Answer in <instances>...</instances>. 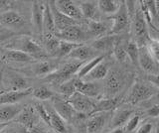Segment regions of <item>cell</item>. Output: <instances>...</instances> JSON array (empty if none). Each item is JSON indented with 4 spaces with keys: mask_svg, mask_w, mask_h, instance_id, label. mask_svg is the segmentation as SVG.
<instances>
[{
    "mask_svg": "<svg viewBox=\"0 0 159 133\" xmlns=\"http://www.w3.org/2000/svg\"><path fill=\"white\" fill-rule=\"evenodd\" d=\"M132 32L133 36L135 38V42L138 47H147L148 43L150 42L151 39L149 38L145 16L141 9H137L134 13L133 20H132Z\"/></svg>",
    "mask_w": 159,
    "mask_h": 133,
    "instance_id": "cell-1",
    "label": "cell"
},
{
    "mask_svg": "<svg viewBox=\"0 0 159 133\" xmlns=\"http://www.w3.org/2000/svg\"><path fill=\"white\" fill-rule=\"evenodd\" d=\"M7 47L8 49L22 51L28 54V55L32 56L33 58L36 57L42 58L46 56V53H45L44 49L36 41H34L33 39L26 36L15 39L12 42H10V45H8Z\"/></svg>",
    "mask_w": 159,
    "mask_h": 133,
    "instance_id": "cell-2",
    "label": "cell"
},
{
    "mask_svg": "<svg viewBox=\"0 0 159 133\" xmlns=\"http://www.w3.org/2000/svg\"><path fill=\"white\" fill-rule=\"evenodd\" d=\"M154 88L143 82H136L133 83L130 88L126 101L130 104H138V103L148 100L149 98L155 95Z\"/></svg>",
    "mask_w": 159,
    "mask_h": 133,
    "instance_id": "cell-3",
    "label": "cell"
},
{
    "mask_svg": "<svg viewBox=\"0 0 159 133\" xmlns=\"http://www.w3.org/2000/svg\"><path fill=\"white\" fill-rule=\"evenodd\" d=\"M124 85L123 76L117 71H111L106 78L103 86V91L108 97H114V95L122 90Z\"/></svg>",
    "mask_w": 159,
    "mask_h": 133,
    "instance_id": "cell-4",
    "label": "cell"
},
{
    "mask_svg": "<svg viewBox=\"0 0 159 133\" xmlns=\"http://www.w3.org/2000/svg\"><path fill=\"white\" fill-rule=\"evenodd\" d=\"M138 65L148 75H159V63L151 56L147 47L139 48Z\"/></svg>",
    "mask_w": 159,
    "mask_h": 133,
    "instance_id": "cell-5",
    "label": "cell"
},
{
    "mask_svg": "<svg viewBox=\"0 0 159 133\" xmlns=\"http://www.w3.org/2000/svg\"><path fill=\"white\" fill-rule=\"evenodd\" d=\"M68 101L76 110V112L84 113H84L91 114L94 107V101L93 100V98H89V96L82 95L78 91L75 92L71 97H69Z\"/></svg>",
    "mask_w": 159,
    "mask_h": 133,
    "instance_id": "cell-6",
    "label": "cell"
},
{
    "mask_svg": "<svg viewBox=\"0 0 159 133\" xmlns=\"http://www.w3.org/2000/svg\"><path fill=\"white\" fill-rule=\"evenodd\" d=\"M55 36L62 41H67L75 44H81L87 39V33L80 26L74 25L65 29L63 31L56 32Z\"/></svg>",
    "mask_w": 159,
    "mask_h": 133,
    "instance_id": "cell-7",
    "label": "cell"
},
{
    "mask_svg": "<svg viewBox=\"0 0 159 133\" xmlns=\"http://www.w3.org/2000/svg\"><path fill=\"white\" fill-rule=\"evenodd\" d=\"M113 24L111 26V32L118 34L126 31L129 27V12L126 4H121L119 10L112 15Z\"/></svg>",
    "mask_w": 159,
    "mask_h": 133,
    "instance_id": "cell-8",
    "label": "cell"
},
{
    "mask_svg": "<svg viewBox=\"0 0 159 133\" xmlns=\"http://www.w3.org/2000/svg\"><path fill=\"white\" fill-rule=\"evenodd\" d=\"M53 107L57 111L58 114L61 116L65 121H72L76 116V110L70 104L67 98L54 96L53 98Z\"/></svg>",
    "mask_w": 159,
    "mask_h": 133,
    "instance_id": "cell-9",
    "label": "cell"
},
{
    "mask_svg": "<svg viewBox=\"0 0 159 133\" xmlns=\"http://www.w3.org/2000/svg\"><path fill=\"white\" fill-rule=\"evenodd\" d=\"M39 119H40V117L38 115L37 111L35 110L34 106H27V107H24L21 110V112L19 113L18 116L16 117V119H15V122L23 125L24 127H26L28 130H30L31 128L37 126L39 124Z\"/></svg>",
    "mask_w": 159,
    "mask_h": 133,
    "instance_id": "cell-10",
    "label": "cell"
},
{
    "mask_svg": "<svg viewBox=\"0 0 159 133\" xmlns=\"http://www.w3.org/2000/svg\"><path fill=\"white\" fill-rule=\"evenodd\" d=\"M75 86L78 92L89 96V98L98 97L102 91V86L97 82H84L81 78H75Z\"/></svg>",
    "mask_w": 159,
    "mask_h": 133,
    "instance_id": "cell-11",
    "label": "cell"
},
{
    "mask_svg": "<svg viewBox=\"0 0 159 133\" xmlns=\"http://www.w3.org/2000/svg\"><path fill=\"white\" fill-rule=\"evenodd\" d=\"M50 4V8H51V11L54 17V21H55V26H56V32L59 31H63L65 29H67L71 26L77 25V21L74 20V19L70 18L66 16L65 14H63L59 9L55 5V1H49Z\"/></svg>",
    "mask_w": 159,
    "mask_h": 133,
    "instance_id": "cell-12",
    "label": "cell"
},
{
    "mask_svg": "<svg viewBox=\"0 0 159 133\" xmlns=\"http://www.w3.org/2000/svg\"><path fill=\"white\" fill-rule=\"evenodd\" d=\"M111 112H101L91 114L87 122L88 133H98L103 129V127L108 122Z\"/></svg>",
    "mask_w": 159,
    "mask_h": 133,
    "instance_id": "cell-13",
    "label": "cell"
},
{
    "mask_svg": "<svg viewBox=\"0 0 159 133\" xmlns=\"http://www.w3.org/2000/svg\"><path fill=\"white\" fill-rule=\"evenodd\" d=\"M55 5L66 16L74 19V20H81L83 18V14L81 12L79 5L70 0H58L55 1Z\"/></svg>",
    "mask_w": 159,
    "mask_h": 133,
    "instance_id": "cell-14",
    "label": "cell"
},
{
    "mask_svg": "<svg viewBox=\"0 0 159 133\" xmlns=\"http://www.w3.org/2000/svg\"><path fill=\"white\" fill-rule=\"evenodd\" d=\"M119 42L116 35H106L103 37L98 38L92 44V48L98 53H107L109 51H113L114 47Z\"/></svg>",
    "mask_w": 159,
    "mask_h": 133,
    "instance_id": "cell-15",
    "label": "cell"
},
{
    "mask_svg": "<svg viewBox=\"0 0 159 133\" xmlns=\"http://www.w3.org/2000/svg\"><path fill=\"white\" fill-rule=\"evenodd\" d=\"M45 2L34 1L32 5V23L35 31L38 34H43V20H44Z\"/></svg>",
    "mask_w": 159,
    "mask_h": 133,
    "instance_id": "cell-16",
    "label": "cell"
},
{
    "mask_svg": "<svg viewBox=\"0 0 159 133\" xmlns=\"http://www.w3.org/2000/svg\"><path fill=\"white\" fill-rule=\"evenodd\" d=\"M98 57V52L94 51L92 47H89L86 45H80L77 47L75 50L70 54L69 58L74 59L75 61H79V62H89Z\"/></svg>",
    "mask_w": 159,
    "mask_h": 133,
    "instance_id": "cell-17",
    "label": "cell"
},
{
    "mask_svg": "<svg viewBox=\"0 0 159 133\" xmlns=\"http://www.w3.org/2000/svg\"><path fill=\"white\" fill-rule=\"evenodd\" d=\"M31 93H33V90L31 87L22 91H6L0 95V105L15 104L16 102L23 100L24 97L28 96Z\"/></svg>",
    "mask_w": 159,
    "mask_h": 133,
    "instance_id": "cell-18",
    "label": "cell"
},
{
    "mask_svg": "<svg viewBox=\"0 0 159 133\" xmlns=\"http://www.w3.org/2000/svg\"><path fill=\"white\" fill-rule=\"evenodd\" d=\"M109 73V65L104 61L99 63L98 65L89 72L88 75L83 78L84 82H98L106 78Z\"/></svg>",
    "mask_w": 159,
    "mask_h": 133,
    "instance_id": "cell-19",
    "label": "cell"
},
{
    "mask_svg": "<svg viewBox=\"0 0 159 133\" xmlns=\"http://www.w3.org/2000/svg\"><path fill=\"white\" fill-rule=\"evenodd\" d=\"M48 113L50 115V122H51V127L57 133H67V125L66 121L60 116L57 111L55 110L53 105H46Z\"/></svg>",
    "mask_w": 159,
    "mask_h": 133,
    "instance_id": "cell-20",
    "label": "cell"
},
{
    "mask_svg": "<svg viewBox=\"0 0 159 133\" xmlns=\"http://www.w3.org/2000/svg\"><path fill=\"white\" fill-rule=\"evenodd\" d=\"M25 23V18L20 15L16 11H5L2 14H0V25L7 26H20Z\"/></svg>",
    "mask_w": 159,
    "mask_h": 133,
    "instance_id": "cell-21",
    "label": "cell"
},
{
    "mask_svg": "<svg viewBox=\"0 0 159 133\" xmlns=\"http://www.w3.org/2000/svg\"><path fill=\"white\" fill-rule=\"evenodd\" d=\"M23 109L18 104H8L0 107V123H9L14 118H16Z\"/></svg>",
    "mask_w": 159,
    "mask_h": 133,
    "instance_id": "cell-22",
    "label": "cell"
},
{
    "mask_svg": "<svg viewBox=\"0 0 159 133\" xmlns=\"http://www.w3.org/2000/svg\"><path fill=\"white\" fill-rule=\"evenodd\" d=\"M56 26H55L54 17L50 8L49 2H45L44 20H43V36L44 35H55Z\"/></svg>",
    "mask_w": 159,
    "mask_h": 133,
    "instance_id": "cell-23",
    "label": "cell"
},
{
    "mask_svg": "<svg viewBox=\"0 0 159 133\" xmlns=\"http://www.w3.org/2000/svg\"><path fill=\"white\" fill-rule=\"evenodd\" d=\"M3 59L5 61L14 62V63H29L32 62L35 58L28 55L22 51L13 50V49H8L4 52Z\"/></svg>",
    "mask_w": 159,
    "mask_h": 133,
    "instance_id": "cell-24",
    "label": "cell"
},
{
    "mask_svg": "<svg viewBox=\"0 0 159 133\" xmlns=\"http://www.w3.org/2000/svg\"><path fill=\"white\" fill-rule=\"evenodd\" d=\"M132 110L129 108H123V109L117 110L112 116V119L111 121V126L116 129V128H120L124 125H126L128 120L131 118Z\"/></svg>",
    "mask_w": 159,
    "mask_h": 133,
    "instance_id": "cell-25",
    "label": "cell"
},
{
    "mask_svg": "<svg viewBox=\"0 0 159 133\" xmlns=\"http://www.w3.org/2000/svg\"><path fill=\"white\" fill-rule=\"evenodd\" d=\"M116 105H117V100L116 97H107V98H102V100H98V101L94 102L93 110L91 114L101 113V112H111V110H112Z\"/></svg>",
    "mask_w": 159,
    "mask_h": 133,
    "instance_id": "cell-26",
    "label": "cell"
},
{
    "mask_svg": "<svg viewBox=\"0 0 159 133\" xmlns=\"http://www.w3.org/2000/svg\"><path fill=\"white\" fill-rule=\"evenodd\" d=\"M121 4L116 0H99L98 1V11L106 15H114L120 8Z\"/></svg>",
    "mask_w": 159,
    "mask_h": 133,
    "instance_id": "cell-27",
    "label": "cell"
},
{
    "mask_svg": "<svg viewBox=\"0 0 159 133\" xmlns=\"http://www.w3.org/2000/svg\"><path fill=\"white\" fill-rule=\"evenodd\" d=\"M81 12L83 14V17L88 18L89 20H96V16L98 10V2L93 1H83L79 5Z\"/></svg>",
    "mask_w": 159,
    "mask_h": 133,
    "instance_id": "cell-28",
    "label": "cell"
},
{
    "mask_svg": "<svg viewBox=\"0 0 159 133\" xmlns=\"http://www.w3.org/2000/svg\"><path fill=\"white\" fill-rule=\"evenodd\" d=\"M107 30H108V26L104 22L98 20H91L89 22V27H88L89 34H91V35L94 37L101 38L106 36Z\"/></svg>",
    "mask_w": 159,
    "mask_h": 133,
    "instance_id": "cell-29",
    "label": "cell"
},
{
    "mask_svg": "<svg viewBox=\"0 0 159 133\" xmlns=\"http://www.w3.org/2000/svg\"><path fill=\"white\" fill-rule=\"evenodd\" d=\"M102 61H104V56L103 55H98V57L93 59V60L87 62L86 64H84V65L82 66V68L80 69V71L78 72V73H77L78 78H81V80H83V78L86 77L89 72L93 71V69L96 68L99 63H102Z\"/></svg>",
    "mask_w": 159,
    "mask_h": 133,
    "instance_id": "cell-30",
    "label": "cell"
},
{
    "mask_svg": "<svg viewBox=\"0 0 159 133\" xmlns=\"http://www.w3.org/2000/svg\"><path fill=\"white\" fill-rule=\"evenodd\" d=\"M28 88V81L23 77H13L9 82V91H22Z\"/></svg>",
    "mask_w": 159,
    "mask_h": 133,
    "instance_id": "cell-31",
    "label": "cell"
},
{
    "mask_svg": "<svg viewBox=\"0 0 159 133\" xmlns=\"http://www.w3.org/2000/svg\"><path fill=\"white\" fill-rule=\"evenodd\" d=\"M82 44H75V43H70L67 41H60V45L58 48V51L56 53V56L59 58L62 57H69V55L71 54L75 49L79 47Z\"/></svg>",
    "mask_w": 159,
    "mask_h": 133,
    "instance_id": "cell-32",
    "label": "cell"
},
{
    "mask_svg": "<svg viewBox=\"0 0 159 133\" xmlns=\"http://www.w3.org/2000/svg\"><path fill=\"white\" fill-rule=\"evenodd\" d=\"M60 39H58L55 35H44V43L46 46L47 51L51 55L56 56V53L58 51V48L60 45Z\"/></svg>",
    "mask_w": 159,
    "mask_h": 133,
    "instance_id": "cell-33",
    "label": "cell"
},
{
    "mask_svg": "<svg viewBox=\"0 0 159 133\" xmlns=\"http://www.w3.org/2000/svg\"><path fill=\"white\" fill-rule=\"evenodd\" d=\"M125 51L128 58L134 65H138V57H139V47L134 41L128 42L125 46Z\"/></svg>",
    "mask_w": 159,
    "mask_h": 133,
    "instance_id": "cell-34",
    "label": "cell"
},
{
    "mask_svg": "<svg viewBox=\"0 0 159 133\" xmlns=\"http://www.w3.org/2000/svg\"><path fill=\"white\" fill-rule=\"evenodd\" d=\"M33 95L35 98H37V100L41 101H45L48 100H52L54 97V93L52 91H50L46 86H40L33 90Z\"/></svg>",
    "mask_w": 159,
    "mask_h": 133,
    "instance_id": "cell-35",
    "label": "cell"
},
{
    "mask_svg": "<svg viewBox=\"0 0 159 133\" xmlns=\"http://www.w3.org/2000/svg\"><path fill=\"white\" fill-rule=\"evenodd\" d=\"M59 91L67 100L69 97H71L74 93L77 91L76 86H75V78H72V80L64 82L63 85L59 86Z\"/></svg>",
    "mask_w": 159,
    "mask_h": 133,
    "instance_id": "cell-36",
    "label": "cell"
},
{
    "mask_svg": "<svg viewBox=\"0 0 159 133\" xmlns=\"http://www.w3.org/2000/svg\"><path fill=\"white\" fill-rule=\"evenodd\" d=\"M34 108H35V110L37 111L38 115L40 117V119H42L47 125L51 126V122H50V115H49V113H48L46 105L43 104L42 102L38 101V102H35Z\"/></svg>",
    "mask_w": 159,
    "mask_h": 133,
    "instance_id": "cell-37",
    "label": "cell"
},
{
    "mask_svg": "<svg viewBox=\"0 0 159 133\" xmlns=\"http://www.w3.org/2000/svg\"><path fill=\"white\" fill-rule=\"evenodd\" d=\"M53 72L52 65L47 61H41L35 66V73L37 76H48Z\"/></svg>",
    "mask_w": 159,
    "mask_h": 133,
    "instance_id": "cell-38",
    "label": "cell"
},
{
    "mask_svg": "<svg viewBox=\"0 0 159 133\" xmlns=\"http://www.w3.org/2000/svg\"><path fill=\"white\" fill-rule=\"evenodd\" d=\"M0 133H28V129L17 122H13L4 126L0 130Z\"/></svg>",
    "mask_w": 159,
    "mask_h": 133,
    "instance_id": "cell-39",
    "label": "cell"
},
{
    "mask_svg": "<svg viewBox=\"0 0 159 133\" xmlns=\"http://www.w3.org/2000/svg\"><path fill=\"white\" fill-rule=\"evenodd\" d=\"M113 54L114 57L118 61V62H125L126 59L128 58L126 51H125V47L121 45L120 42H118L116 44V46L113 49Z\"/></svg>",
    "mask_w": 159,
    "mask_h": 133,
    "instance_id": "cell-40",
    "label": "cell"
},
{
    "mask_svg": "<svg viewBox=\"0 0 159 133\" xmlns=\"http://www.w3.org/2000/svg\"><path fill=\"white\" fill-rule=\"evenodd\" d=\"M147 49L151 56L159 63V41L155 39H151L147 45Z\"/></svg>",
    "mask_w": 159,
    "mask_h": 133,
    "instance_id": "cell-41",
    "label": "cell"
},
{
    "mask_svg": "<svg viewBox=\"0 0 159 133\" xmlns=\"http://www.w3.org/2000/svg\"><path fill=\"white\" fill-rule=\"evenodd\" d=\"M139 122H140V116L139 115H133L131 116L130 119L128 120V122L126 123L125 125V129L129 132H131L133 130H135L137 126L139 125Z\"/></svg>",
    "mask_w": 159,
    "mask_h": 133,
    "instance_id": "cell-42",
    "label": "cell"
},
{
    "mask_svg": "<svg viewBox=\"0 0 159 133\" xmlns=\"http://www.w3.org/2000/svg\"><path fill=\"white\" fill-rule=\"evenodd\" d=\"M153 131V124L150 122L143 123L137 128L136 133H152Z\"/></svg>",
    "mask_w": 159,
    "mask_h": 133,
    "instance_id": "cell-43",
    "label": "cell"
},
{
    "mask_svg": "<svg viewBox=\"0 0 159 133\" xmlns=\"http://www.w3.org/2000/svg\"><path fill=\"white\" fill-rule=\"evenodd\" d=\"M146 80L152 86L159 88V75H147Z\"/></svg>",
    "mask_w": 159,
    "mask_h": 133,
    "instance_id": "cell-44",
    "label": "cell"
},
{
    "mask_svg": "<svg viewBox=\"0 0 159 133\" xmlns=\"http://www.w3.org/2000/svg\"><path fill=\"white\" fill-rule=\"evenodd\" d=\"M146 113L149 116H152V117L159 116V105L155 104V105H152L150 107H148Z\"/></svg>",
    "mask_w": 159,
    "mask_h": 133,
    "instance_id": "cell-45",
    "label": "cell"
},
{
    "mask_svg": "<svg viewBox=\"0 0 159 133\" xmlns=\"http://www.w3.org/2000/svg\"><path fill=\"white\" fill-rule=\"evenodd\" d=\"M109 133H124V130H123L122 127H120V128H116V129H112Z\"/></svg>",
    "mask_w": 159,
    "mask_h": 133,
    "instance_id": "cell-46",
    "label": "cell"
},
{
    "mask_svg": "<svg viewBox=\"0 0 159 133\" xmlns=\"http://www.w3.org/2000/svg\"><path fill=\"white\" fill-rule=\"evenodd\" d=\"M154 98H155V102L157 103V105H159V91H157L154 95Z\"/></svg>",
    "mask_w": 159,
    "mask_h": 133,
    "instance_id": "cell-47",
    "label": "cell"
},
{
    "mask_svg": "<svg viewBox=\"0 0 159 133\" xmlns=\"http://www.w3.org/2000/svg\"><path fill=\"white\" fill-rule=\"evenodd\" d=\"M156 4V11H157V15H159V1H155Z\"/></svg>",
    "mask_w": 159,
    "mask_h": 133,
    "instance_id": "cell-48",
    "label": "cell"
},
{
    "mask_svg": "<svg viewBox=\"0 0 159 133\" xmlns=\"http://www.w3.org/2000/svg\"><path fill=\"white\" fill-rule=\"evenodd\" d=\"M7 124H8V123H2V124H1V123H0V130H1L4 126H6Z\"/></svg>",
    "mask_w": 159,
    "mask_h": 133,
    "instance_id": "cell-49",
    "label": "cell"
},
{
    "mask_svg": "<svg viewBox=\"0 0 159 133\" xmlns=\"http://www.w3.org/2000/svg\"><path fill=\"white\" fill-rule=\"evenodd\" d=\"M1 82H2V76L0 77V86H1ZM4 93V92H3ZM0 95H2V92H0Z\"/></svg>",
    "mask_w": 159,
    "mask_h": 133,
    "instance_id": "cell-50",
    "label": "cell"
},
{
    "mask_svg": "<svg viewBox=\"0 0 159 133\" xmlns=\"http://www.w3.org/2000/svg\"><path fill=\"white\" fill-rule=\"evenodd\" d=\"M155 133H159V126H157L156 130H155Z\"/></svg>",
    "mask_w": 159,
    "mask_h": 133,
    "instance_id": "cell-51",
    "label": "cell"
},
{
    "mask_svg": "<svg viewBox=\"0 0 159 133\" xmlns=\"http://www.w3.org/2000/svg\"><path fill=\"white\" fill-rule=\"evenodd\" d=\"M2 76V72H0V77H1Z\"/></svg>",
    "mask_w": 159,
    "mask_h": 133,
    "instance_id": "cell-52",
    "label": "cell"
},
{
    "mask_svg": "<svg viewBox=\"0 0 159 133\" xmlns=\"http://www.w3.org/2000/svg\"><path fill=\"white\" fill-rule=\"evenodd\" d=\"M158 41H159V39H158Z\"/></svg>",
    "mask_w": 159,
    "mask_h": 133,
    "instance_id": "cell-53",
    "label": "cell"
}]
</instances>
